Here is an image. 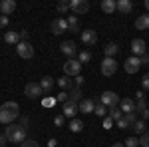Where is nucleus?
<instances>
[{
    "label": "nucleus",
    "instance_id": "38",
    "mask_svg": "<svg viewBox=\"0 0 149 147\" xmlns=\"http://www.w3.org/2000/svg\"><path fill=\"white\" fill-rule=\"evenodd\" d=\"M56 100H58V102H62V103H66L70 100V98H68V91H60V93L56 95Z\"/></svg>",
    "mask_w": 149,
    "mask_h": 147
},
{
    "label": "nucleus",
    "instance_id": "36",
    "mask_svg": "<svg viewBox=\"0 0 149 147\" xmlns=\"http://www.w3.org/2000/svg\"><path fill=\"white\" fill-rule=\"evenodd\" d=\"M137 145H139L137 137H127L125 139V147H137Z\"/></svg>",
    "mask_w": 149,
    "mask_h": 147
},
{
    "label": "nucleus",
    "instance_id": "30",
    "mask_svg": "<svg viewBox=\"0 0 149 147\" xmlns=\"http://www.w3.org/2000/svg\"><path fill=\"white\" fill-rule=\"evenodd\" d=\"M90 60H92V52H88V50H81L80 54H78V62H80L81 66H84V64H88Z\"/></svg>",
    "mask_w": 149,
    "mask_h": 147
},
{
    "label": "nucleus",
    "instance_id": "29",
    "mask_svg": "<svg viewBox=\"0 0 149 147\" xmlns=\"http://www.w3.org/2000/svg\"><path fill=\"white\" fill-rule=\"evenodd\" d=\"M81 129H84V121H81V119H70V131L80 133Z\"/></svg>",
    "mask_w": 149,
    "mask_h": 147
},
{
    "label": "nucleus",
    "instance_id": "47",
    "mask_svg": "<svg viewBox=\"0 0 149 147\" xmlns=\"http://www.w3.org/2000/svg\"><path fill=\"white\" fill-rule=\"evenodd\" d=\"M18 34H20V40L26 42V38H28V30H18Z\"/></svg>",
    "mask_w": 149,
    "mask_h": 147
},
{
    "label": "nucleus",
    "instance_id": "9",
    "mask_svg": "<svg viewBox=\"0 0 149 147\" xmlns=\"http://www.w3.org/2000/svg\"><path fill=\"white\" fill-rule=\"evenodd\" d=\"M131 54L135 58H141L143 54H147V44H145V40H141V38L131 40Z\"/></svg>",
    "mask_w": 149,
    "mask_h": 147
},
{
    "label": "nucleus",
    "instance_id": "23",
    "mask_svg": "<svg viewBox=\"0 0 149 147\" xmlns=\"http://www.w3.org/2000/svg\"><path fill=\"white\" fill-rule=\"evenodd\" d=\"M40 86H42L44 93H50L52 88H54V78H52V76H44V78L40 79Z\"/></svg>",
    "mask_w": 149,
    "mask_h": 147
},
{
    "label": "nucleus",
    "instance_id": "45",
    "mask_svg": "<svg viewBox=\"0 0 149 147\" xmlns=\"http://www.w3.org/2000/svg\"><path fill=\"white\" fill-rule=\"evenodd\" d=\"M139 60H141V66H149V54H143Z\"/></svg>",
    "mask_w": 149,
    "mask_h": 147
},
{
    "label": "nucleus",
    "instance_id": "24",
    "mask_svg": "<svg viewBox=\"0 0 149 147\" xmlns=\"http://www.w3.org/2000/svg\"><path fill=\"white\" fill-rule=\"evenodd\" d=\"M107 117H109V119H113V121H119V119L123 117V111H121L117 105H113V107H107Z\"/></svg>",
    "mask_w": 149,
    "mask_h": 147
},
{
    "label": "nucleus",
    "instance_id": "10",
    "mask_svg": "<svg viewBox=\"0 0 149 147\" xmlns=\"http://www.w3.org/2000/svg\"><path fill=\"white\" fill-rule=\"evenodd\" d=\"M100 100H102V103L105 105V107H113V105H117V103L121 102L119 98H117V93L111 90H107V91H103L102 95H100Z\"/></svg>",
    "mask_w": 149,
    "mask_h": 147
},
{
    "label": "nucleus",
    "instance_id": "14",
    "mask_svg": "<svg viewBox=\"0 0 149 147\" xmlns=\"http://www.w3.org/2000/svg\"><path fill=\"white\" fill-rule=\"evenodd\" d=\"M60 50H62V52H64V54H66V56H68L70 60H72V58L78 54V48H76V44H74L72 40H66V42H62Z\"/></svg>",
    "mask_w": 149,
    "mask_h": 147
},
{
    "label": "nucleus",
    "instance_id": "19",
    "mask_svg": "<svg viewBox=\"0 0 149 147\" xmlns=\"http://www.w3.org/2000/svg\"><path fill=\"white\" fill-rule=\"evenodd\" d=\"M93 107H95V102L93 100H81L78 103V109L81 113H93Z\"/></svg>",
    "mask_w": 149,
    "mask_h": 147
},
{
    "label": "nucleus",
    "instance_id": "22",
    "mask_svg": "<svg viewBox=\"0 0 149 147\" xmlns=\"http://www.w3.org/2000/svg\"><path fill=\"white\" fill-rule=\"evenodd\" d=\"M4 42H6V44L18 46L22 40H20V34H18V32H4Z\"/></svg>",
    "mask_w": 149,
    "mask_h": 147
},
{
    "label": "nucleus",
    "instance_id": "11",
    "mask_svg": "<svg viewBox=\"0 0 149 147\" xmlns=\"http://www.w3.org/2000/svg\"><path fill=\"white\" fill-rule=\"evenodd\" d=\"M139 68H141V60H139V58H135V56L127 58L125 64H123V70H125L127 74H135Z\"/></svg>",
    "mask_w": 149,
    "mask_h": 147
},
{
    "label": "nucleus",
    "instance_id": "17",
    "mask_svg": "<svg viewBox=\"0 0 149 147\" xmlns=\"http://www.w3.org/2000/svg\"><path fill=\"white\" fill-rule=\"evenodd\" d=\"M100 8H102L105 14H113L117 10V0H102L100 2Z\"/></svg>",
    "mask_w": 149,
    "mask_h": 147
},
{
    "label": "nucleus",
    "instance_id": "2",
    "mask_svg": "<svg viewBox=\"0 0 149 147\" xmlns=\"http://www.w3.org/2000/svg\"><path fill=\"white\" fill-rule=\"evenodd\" d=\"M6 139L10 141V143H20L22 145L24 141H26V129H24L22 125H16V123H10L6 125Z\"/></svg>",
    "mask_w": 149,
    "mask_h": 147
},
{
    "label": "nucleus",
    "instance_id": "34",
    "mask_svg": "<svg viewBox=\"0 0 149 147\" xmlns=\"http://www.w3.org/2000/svg\"><path fill=\"white\" fill-rule=\"evenodd\" d=\"M56 10L60 12V14L68 12V10H70V2H58V4H56Z\"/></svg>",
    "mask_w": 149,
    "mask_h": 147
},
{
    "label": "nucleus",
    "instance_id": "51",
    "mask_svg": "<svg viewBox=\"0 0 149 147\" xmlns=\"http://www.w3.org/2000/svg\"><path fill=\"white\" fill-rule=\"evenodd\" d=\"M111 147H125V143H113Z\"/></svg>",
    "mask_w": 149,
    "mask_h": 147
},
{
    "label": "nucleus",
    "instance_id": "48",
    "mask_svg": "<svg viewBox=\"0 0 149 147\" xmlns=\"http://www.w3.org/2000/svg\"><path fill=\"white\" fill-rule=\"evenodd\" d=\"M28 123H30V119H28L26 115H22V123H20V125H22L24 129H26V127H28Z\"/></svg>",
    "mask_w": 149,
    "mask_h": 147
},
{
    "label": "nucleus",
    "instance_id": "31",
    "mask_svg": "<svg viewBox=\"0 0 149 147\" xmlns=\"http://www.w3.org/2000/svg\"><path fill=\"white\" fill-rule=\"evenodd\" d=\"M133 131L143 135V133H145V121H143V119H137V121L133 123Z\"/></svg>",
    "mask_w": 149,
    "mask_h": 147
},
{
    "label": "nucleus",
    "instance_id": "40",
    "mask_svg": "<svg viewBox=\"0 0 149 147\" xmlns=\"http://www.w3.org/2000/svg\"><path fill=\"white\" fill-rule=\"evenodd\" d=\"M20 147H40V145H38V141H34V139H26Z\"/></svg>",
    "mask_w": 149,
    "mask_h": 147
},
{
    "label": "nucleus",
    "instance_id": "16",
    "mask_svg": "<svg viewBox=\"0 0 149 147\" xmlns=\"http://www.w3.org/2000/svg\"><path fill=\"white\" fill-rule=\"evenodd\" d=\"M16 10V2L14 0H2L0 2V12H2V16H8L12 12Z\"/></svg>",
    "mask_w": 149,
    "mask_h": 147
},
{
    "label": "nucleus",
    "instance_id": "46",
    "mask_svg": "<svg viewBox=\"0 0 149 147\" xmlns=\"http://www.w3.org/2000/svg\"><path fill=\"white\" fill-rule=\"evenodd\" d=\"M8 26V16H0V28H6Z\"/></svg>",
    "mask_w": 149,
    "mask_h": 147
},
{
    "label": "nucleus",
    "instance_id": "27",
    "mask_svg": "<svg viewBox=\"0 0 149 147\" xmlns=\"http://www.w3.org/2000/svg\"><path fill=\"white\" fill-rule=\"evenodd\" d=\"M103 52H105V58H113L117 52H119V46L115 44V42H109V44L103 48Z\"/></svg>",
    "mask_w": 149,
    "mask_h": 147
},
{
    "label": "nucleus",
    "instance_id": "52",
    "mask_svg": "<svg viewBox=\"0 0 149 147\" xmlns=\"http://www.w3.org/2000/svg\"><path fill=\"white\" fill-rule=\"evenodd\" d=\"M145 8H147V10H149V0H145Z\"/></svg>",
    "mask_w": 149,
    "mask_h": 147
},
{
    "label": "nucleus",
    "instance_id": "25",
    "mask_svg": "<svg viewBox=\"0 0 149 147\" xmlns=\"http://www.w3.org/2000/svg\"><path fill=\"white\" fill-rule=\"evenodd\" d=\"M93 113L97 115V117H107V107L102 103V100H95V107H93Z\"/></svg>",
    "mask_w": 149,
    "mask_h": 147
},
{
    "label": "nucleus",
    "instance_id": "8",
    "mask_svg": "<svg viewBox=\"0 0 149 147\" xmlns=\"http://www.w3.org/2000/svg\"><path fill=\"white\" fill-rule=\"evenodd\" d=\"M80 72H81V64L78 62V60H68L66 64H64V76H80Z\"/></svg>",
    "mask_w": 149,
    "mask_h": 147
},
{
    "label": "nucleus",
    "instance_id": "18",
    "mask_svg": "<svg viewBox=\"0 0 149 147\" xmlns=\"http://www.w3.org/2000/svg\"><path fill=\"white\" fill-rule=\"evenodd\" d=\"M117 12H121V14H131V12H133V2H131V0H117Z\"/></svg>",
    "mask_w": 149,
    "mask_h": 147
},
{
    "label": "nucleus",
    "instance_id": "26",
    "mask_svg": "<svg viewBox=\"0 0 149 147\" xmlns=\"http://www.w3.org/2000/svg\"><path fill=\"white\" fill-rule=\"evenodd\" d=\"M84 93H81V90L80 88H72L70 90V93H68V98H70V102H74V103H80L84 98H81Z\"/></svg>",
    "mask_w": 149,
    "mask_h": 147
},
{
    "label": "nucleus",
    "instance_id": "5",
    "mask_svg": "<svg viewBox=\"0 0 149 147\" xmlns=\"http://www.w3.org/2000/svg\"><path fill=\"white\" fill-rule=\"evenodd\" d=\"M16 54L22 60H30V58H34V46L30 44V42H20V44L16 46Z\"/></svg>",
    "mask_w": 149,
    "mask_h": 147
},
{
    "label": "nucleus",
    "instance_id": "42",
    "mask_svg": "<svg viewBox=\"0 0 149 147\" xmlns=\"http://www.w3.org/2000/svg\"><path fill=\"white\" fill-rule=\"evenodd\" d=\"M135 102H145V91L143 90L135 91Z\"/></svg>",
    "mask_w": 149,
    "mask_h": 147
},
{
    "label": "nucleus",
    "instance_id": "32",
    "mask_svg": "<svg viewBox=\"0 0 149 147\" xmlns=\"http://www.w3.org/2000/svg\"><path fill=\"white\" fill-rule=\"evenodd\" d=\"M123 119L129 123V127H133V123L137 121V113H123Z\"/></svg>",
    "mask_w": 149,
    "mask_h": 147
},
{
    "label": "nucleus",
    "instance_id": "15",
    "mask_svg": "<svg viewBox=\"0 0 149 147\" xmlns=\"http://www.w3.org/2000/svg\"><path fill=\"white\" fill-rule=\"evenodd\" d=\"M119 109L123 113H135V102H133L131 98H123V100L119 102Z\"/></svg>",
    "mask_w": 149,
    "mask_h": 147
},
{
    "label": "nucleus",
    "instance_id": "33",
    "mask_svg": "<svg viewBox=\"0 0 149 147\" xmlns=\"http://www.w3.org/2000/svg\"><path fill=\"white\" fill-rule=\"evenodd\" d=\"M56 103H58V100H56V98H52V95H48V98L42 100V105H44V107H54Z\"/></svg>",
    "mask_w": 149,
    "mask_h": 147
},
{
    "label": "nucleus",
    "instance_id": "53",
    "mask_svg": "<svg viewBox=\"0 0 149 147\" xmlns=\"http://www.w3.org/2000/svg\"><path fill=\"white\" fill-rule=\"evenodd\" d=\"M147 54H149V46H147Z\"/></svg>",
    "mask_w": 149,
    "mask_h": 147
},
{
    "label": "nucleus",
    "instance_id": "12",
    "mask_svg": "<svg viewBox=\"0 0 149 147\" xmlns=\"http://www.w3.org/2000/svg\"><path fill=\"white\" fill-rule=\"evenodd\" d=\"M80 38H81V42H84V44L93 46L95 42H97V32H95V30H92V28H88V30L80 32Z\"/></svg>",
    "mask_w": 149,
    "mask_h": 147
},
{
    "label": "nucleus",
    "instance_id": "41",
    "mask_svg": "<svg viewBox=\"0 0 149 147\" xmlns=\"http://www.w3.org/2000/svg\"><path fill=\"white\" fill-rule=\"evenodd\" d=\"M141 86H143V91L149 90V74H145V76L141 78Z\"/></svg>",
    "mask_w": 149,
    "mask_h": 147
},
{
    "label": "nucleus",
    "instance_id": "3",
    "mask_svg": "<svg viewBox=\"0 0 149 147\" xmlns=\"http://www.w3.org/2000/svg\"><path fill=\"white\" fill-rule=\"evenodd\" d=\"M24 95H26V98H30V100H38V98H42V95H44V90H42V86H40V84L30 82V84H26V88H24Z\"/></svg>",
    "mask_w": 149,
    "mask_h": 147
},
{
    "label": "nucleus",
    "instance_id": "37",
    "mask_svg": "<svg viewBox=\"0 0 149 147\" xmlns=\"http://www.w3.org/2000/svg\"><path fill=\"white\" fill-rule=\"evenodd\" d=\"M64 121H66L64 115H56V117H54V125H56V127H64Z\"/></svg>",
    "mask_w": 149,
    "mask_h": 147
},
{
    "label": "nucleus",
    "instance_id": "21",
    "mask_svg": "<svg viewBox=\"0 0 149 147\" xmlns=\"http://www.w3.org/2000/svg\"><path fill=\"white\" fill-rule=\"evenodd\" d=\"M135 28H137V30H149V14H141V16H137Z\"/></svg>",
    "mask_w": 149,
    "mask_h": 147
},
{
    "label": "nucleus",
    "instance_id": "4",
    "mask_svg": "<svg viewBox=\"0 0 149 147\" xmlns=\"http://www.w3.org/2000/svg\"><path fill=\"white\" fill-rule=\"evenodd\" d=\"M115 72H117V62H115V58H103L102 60V76L109 78V76H113Z\"/></svg>",
    "mask_w": 149,
    "mask_h": 147
},
{
    "label": "nucleus",
    "instance_id": "35",
    "mask_svg": "<svg viewBox=\"0 0 149 147\" xmlns=\"http://www.w3.org/2000/svg\"><path fill=\"white\" fill-rule=\"evenodd\" d=\"M139 145L141 147H149V131H145L143 135L139 137Z\"/></svg>",
    "mask_w": 149,
    "mask_h": 147
},
{
    "label": "nucleus",
    "instance_id": "13",
    "mask_svg": "<svg viewBox=\"0 0 149 147\" xmlns=\"http://www.w3.org/2000/svg\"><path fill=\"white\" fill-rule=\"evenodd\" d=\"M80 111V109H78V103H74V102H66L64 103V109H62V115H64V117H70V119H74V117H76V113Z\"/></svg>",
    "mask_w": 149,
    "mask_h": 147
},
{
    "label": "nucleus",
    "instance_id": "20",
    "mask_svg": "<svg viewBox=\"0 0 149 147\" xmlns=\"http://www.w3.org/2000/svg\"><path fill=\"white\" fill-rule=\"evenodd\" d=\"M56 84L62 88V91H66V90H72L74 88V79L70 78V76H62V78H58L56 79Z\"/></svg>",
    "mask_w": 149,
    "mask_h": 147
},
{
    "label": "nucleus",
    "instance_id": "49",
    "mask_svg": "<svg viewBox=\"0 0 149 147\" xmlns=\"http://www.w3.org/2000/svg\"><path fill=\"white\" fill-rule=\"evenodd\" d=\"M8 139H6V135L4 133H0V147H4V143H6Z\"/></svg>",
    "mask_w": 149,
    "mask_h": 147
},
{
    "label": "nucleus",
    "instance_id": "7",
    "mask_svg": "<svg viewBox=\"0 0 149 147\" xmlns=\"http://www.w3.org/2000/svg\"><path fill=\"white\" fill-rule=\"evenodd\" d=\"M50 30H52L54 36H60V34H64V32H68V18H56V20H52Z\"/></svg>",
    "mask_w": 149,
    "mask_h": 147
},
{
    "label": "nucleus",
    "instance_id": "39",
    "mask_svg": "<svg viewBox=\"0 0 149 147\" xmlns=\"http://www.w3.org/2000/svg\"><path fill=\"white\" fill-rule=\"evenodd\" d=\"M113 119H109V117H103V129H111L113 127Z\"/></svg>",
    "mask_w": 149,
    "mask_h": 147
},
{
    "label": "nucleus",
    "instance_id": "1",
    "mask_svg": "<svg viewBox=\"0 0 149 147\" xmlns=\"http://www.w3.org/2000/svg\"><path fill=\"white\" fill-rule=\"evenodd\" d=\"M18 115H20V105L16 102H6L0 105V123L10 125Z\"/></svg>",
    "mask_w": 149,
    "mask_h": 147
},
{
    "label": "nucleus",
    "instance_id": "50",
    "mask_svg": "<svg viewBox=\"0 0 149 147\" xmlns=\"http://www.w3.org/2000/svg\"><path fill=\"white\" fill-rule=\"evenodd\" d=\"M56 145H58L56 139H50V141H48V147H56Z\"/></svg>",
    "mask_w": 149,
    "mask_h": 147
},
{
    "label": "nucleus",
    "instance_id": "43",
    "mask_svg": "<svg viewBox=\"0 0 149 147\" xmlns=\"http://www.w3.org/2000/svg\"><path fill=\"white\" fill-rule=\"evenodd\" d=\"M84 82H86V78H84V76H76V79H74L76 88H81V86H84Z\"/></svg>",
    "mask_w": 149,
    "mask_h": 147
},
{
    "label": "nucleus",
    "instance_id": "6",
    "mask_svg": "<svg viewBox=\"0 0 149 147\" xmlns=\"http://www.w3.org/2000/svg\"><path fill=\"white\" fill-rule=\"evenodd\" d=\"M70 10L74 12L76 16H84L90 10V2H86V0H72L70 2Z\"/></svg>",
    "mask_w": 149,
    "mask_h": 147
},
{
    "label": "nucleus",
    "instance_id": "44",
    "mask_svg": "<svg viewBox=\"0 0 149 147\" xmlns=\"http://www.w3.org/2000/svg\"><path fill=\"white\" fill-rule=\"evenodd\" d=\"M115 123H117V127H119V129H127V127H129V123H127V121L123 119V117H121L119 121H115Z\"/></svg>",
    "mask_w": 149,
    "mask_h": 147
},
{
    "label": "nucleus",
    "instance_id": "28",
    "mask_svg": "<svg viewBox=\"0 0 149 147\" xmlns=\"http://www.w3.org/2000/svg\"><path fill=\"white\" fill-rule=\"evenodd\" d=\"M68 30L70 32H78V30H80V20H78V16H70L68 18Z\"/></svg>",
    "mask_w": 149,
    "mask_h": 147
}]
</instances>
